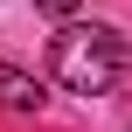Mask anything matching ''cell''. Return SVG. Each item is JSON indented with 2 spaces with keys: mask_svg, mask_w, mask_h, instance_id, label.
Instances as JSON below:
<instances>
[{
  "mask_svg": "<svg viewBox=\"0 0 132 132\" xmlns=\"http://www.w3.org/2000/svg\"><path fill=\"white\" fill-rule=\"evenodd\" d=\"M0 104H7V111H42L49 97H42V84H35L28 70H14V63H0Z\"/></svg>",
  "mask_w": 132,
  "mask_h": 132,
  "instance_id": "cell-2",
  "label": "cell"
},
{
  "mask_svg": "<svg viewBox=\"0 0 132 132\" xmlns=\"http://www.w3.org/2000/svg\"><path fill=\"white\" fill-rule=\"evenodd\" d=\"M35 7H42V14H49V21H63V28H70V21H77V7H84V0H35Z\"/></svg>",
  "mask_w": 132,
  "mask_h": 132,
  "instance_id": "cell-3",
  "label": "cell"
},
{
  "mask_svg": "<svg viewBox=\"0 0 132 132\" xmlns=\"http://www.w3.org/2000/svg\"><path fill=\"white\" fill-rule=\"evenodd\" d=\"M49 70H56L63 90H77V97H104V90L132 70V42L118 35V28L70 21V28H56V42H49Z\"/></svg>",
  "mask_w": 132,
  "mask_h": 132,
  "instance_id": "cell-1",
  "label": "cell"
}]
</instances>
